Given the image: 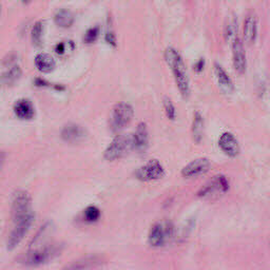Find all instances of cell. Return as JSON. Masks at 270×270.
<instances>
[{"label": "cell", "instance_id": "6", "mask_svg": "<svg viewBox=\"0 0 270 270\" xmlns=\"http://www.w3.org/2000/svg\"><path fill=\"white\" fill-rule=\"evenodd\" d=\"M58 251V247L54 245H48L46 247L31 249L30 252L22 257L23 263L30 266H38L46 264L53 256L56 255Z\"/></svg>", "mask_w": 270, "mask_h": 270}, {"label": "cell", "instance_id": "31", "mask_svg": "<svg viewBox=\"0 0 270 270\" xmlns=\"http://www.w3.org/2000/svg\"><path fill=\"white\" fill-rule=\"evenodd\" d=\"M21 1H22V3H24V4H29V3L32 2V0H21Z\"/></svg>", "mask_w": 270, "mask_h": 270}, {"label": "cell", "instance_id": "18", "mask_svg": "<svg viewBox=\"0 0 270 270\" xmlns=\"http://www.w3.org/2000/svg\"><path fill=\"white\" fill-rule=\"evenodd\" d=\"M215 73H216L218 86L221 87V89L225 93L234 92V83H232L229 75L226 73V71L222 68V66H219L218 64H216L215 65Z\"/></svg>", "mask_w": 270, "mask_h": 270}, {"label": "cell", "instance_id": "27", "mask_svg": "<svg viewBox=\"0 0 270 270\" xmlns=\"http://www.w3.org/2000/svg\"><path fill=\"white\" fill-rule=\"evenodd\" d=\"M99 35V28L98 27H93L90 28L89 30H87V32L84 35V42L86 43H93L94 41H96Z\"/></svg>", "mask_w": 270, "mask_h": 270}, {"label": "cell", "instance_id": "29", "mask_svg": "<svg viewBox=\"0 0 270 270\" xmlns=\"http://www.w3.org/2000/svg\"><path fill=\"white\" fill-rule=\"evenodd\" d=\"M204 67H205V60L204 58H200L198 61L196 62V65H194V70H196L197 73H200L204 70Z\"/></svg>", "mask_w": 270, "mask_h": 270}, {"label": "cell", "instance_id": "30", "mask_svg": "<svg viewBox=\"0 0 270 270\" xmlns=\"http://www.w3.org/2000/svg\"><path fill=\"white\" fill-rule=\"evenodd\" d=\"M55 52L58 55H62L66 52V45L64 42H59L55 46Z\"/></svg>", "mask_w": 270, "mask_h": 270}, {"label": "cell", "instance_id": "16", "mask_svg": "<svg viewBox=\"0 0 270 270\" xmlns=\"http://www.w3.org/2000/svg\"><path fill=\"white\" fill-rule=\"evenodd\" d=\"M149 134H148V128L145 123H141L137 126L135 134L133 135V142H134V149L137 151L144 152L146 151L148 147V142H149Z\"/></svg>", "mask_w": 270, "mask_h": 270}, {"label": "cell", "instance_id": "21", "mask_svg": "<svg viewBox=\"0 0 270 270\" xmlns=\"http://www.w3.org/2000/svg\"><path fill=\"white\" fill-rule=\"evenodd\" d=\"M22 71L19 66H13L7 72L2 74V84L4 86H14L21 78Z\"/></svg>", "mask_w": 270, "mask_h": 270}, {"label": "cell", "instance_id": "2", "mask_svg": "<svg viewBox=\"0 0 270 270\" xmlns=\"http://www.w3.org/2000/svg\"><path fill=\"white\" fill-rule=\"evenodd\" d=\"M31 206H32V198L27 191L18 190L14 193L13 203H12V217L15 224L34 216L31 210Z\"/></svg>", "mask_w": 270, "mask_h": 270}, {"label": "cell", "instance_id": "13", "mask_svg": "<svg viewBox=\"0 0 270 270\" xmlns=\"http://www.w3.org/2000/svg\"><path fill=\"white\" fill-rule=\"evenodd\" d=\"M62 140L68 143H79L87 137V131L78 125L69 124L61 131Z\"/></svg>", "mask_w": 270, "mask_h": 270}, {"label": "cell", "instance_id": "12", "mask_svg": "<svg viewBox=\"0 0 270 270\" xmlns=\"http://www.w3.org/2000/svg\"><path fill=\"white\" fill-rule=\"evenodd\" d=\"M218 146L222 151L228 155L229 158H235L240 153V146L235 140V137L229 132H225L221 135L218 140Z\"/></svg>", "mask_w": 270, "mask_h": 270}, {"label": "cell", "instance_id": "10", "mask_svg": "<svg viewBox=\"0 0 270 270\" xmlns=\"http://www.w3.org/2000/svg\"><path fill=\"white\" fill-rule=\"evenodd\" d=\"M211 168L210 162L207 159H198L196 161H192L189 164L186 165L183 170H181V175L184 178H194L198 175L205 174L208 172Z\"/></svg>", "mask_w": 270, "mask_h": 270}, {"label": "cell", "instance_id": "14", "mask_svg": "<svg viewBox=\"0 0 270 270\" xmlns=\"http://www.w3.org/2000/svg\"><path fill=\"white\" fill-rule=\"evenodd\" d=\"M100 257L97 255H86L69 264L61 270H91L99 265Z\"/></svg>", "mask_w": 270, "mask_h": 270}, {"label": "cell", "instance_id": "5", "mask_svg": "<svg viewBox=\"0 0 270 270\" xmlns=\"http://www.w3.org/2000/svg\"><path fill=\"white\" fill-rule=\"evenodd\" d=\"M134 111L131 105L119 103L115 105L111 115V128L113 131H119L129 125L133 118Z\"/></svg>", "mask_w": 270, "mask_h": 270}, {"label": "cell", "instance_id": "24", "mask_svg": "<svg viewBox=\"0 0 270 270\" xmlns=\"http://www.w3.org/2000/svg\"><path fill=\"white\" fill-rule=\"evenodd\" d=\"M100 210L97 208L96 206H88L84 211V218L86 219V222L88 223H95L100 218Z\"/></svg>", "mask_w": 270, "mask_h": 270}, {"label": "cell", "instance_id": "1", "mask_svg": "<svg viewBox=\"0 0 270 270\" xmlns=\"http://www.w3.org/2000/svg\"><path fill=\"white\" fill-rule=\"evenodd\" d=\"M164 58L168 67L171 69L175 83H177L181 96L187 99L190 96V80L183 57H181L178 50L169 47L165 50Z\"/></svg>", "mask_w": 270, "mask_h": 270}, {"label": "cell", "instance_id": "11", "mask_svg": "<svg viewBox=\"0 0 270 270\" xmlns=\"http://www.w3.org/2000/svg\"><path fill=\"white\" fill-rule=\"evenodd\" d=\"M232 58L234 66L238 74H244L246 71V54H245L244 45L240 38L232 41Z\"/></svg>", "mask_w": 270, "mask_h": 270}, {"label": "cell", "instance_id": "8", "mask_svg": "<svg viewBox=\"0 0 270 270\" xmlns=\"http://www.w3.org/2000/svg\"><path fill=\"white\" fill-rule=\"evenodd\" d=\"M136 179L142 181L160 180L165 175V170L162 164L156 160L149 161L146 165L141 167L135 173Z\"/></svg>", "mask_w": 270, "mask_h": 270}, {"label": "cell", "instance_id": "20", "mask_svg": "<svg viewBox=\"0 0 270 270\" xmlns=\"http://www.w3.org/2000/svg\"><path fill=\"white\" fill-rule=\"evenodd\" d=\"M54 21L59 28H62V29L71 28L74 22V15L71 11L62 9L55 14Z\"/></svg>", "mask_w": 270, "mask_h": 270}, {"label": "cell", "instance_id": "7", "mask_svg": "<svg viewBox=\"0 0 270 270\" xmlns=\"http://www.w3.org/2000/svg\"><path fill=\"white\" fill-rule=\"evenodd\" d=\"M229 190V183L224 175H217L207 183L198 192L200 198H215Z\"/></svg>", "mask_w": 270, "mask_h": 270}, {"label": "cell", "instance_id": "23", "mask_svg": "<svg viewBox=\"0 0 270 270\" xmlns=\"http://www.w3.org/2000/svg\"><path fill=\"white\" fill-rule=\"evenodd\" d=\"M236 33H237V21H236V18L234 17H230L229 20L226 24L225 27V38L227 41H234V39H236Z\"/></svg>", "mask_w": 270, "mask_h": 270}, {"label": "cell", "instance_id": "15", "mask_svg": "<svg viewBox=\"0 0 270 270\" xmlns=\"http://www.w3.org/2000/svg\"><path fill=\"white\" fill-rule=\"evenodd\" d=\"M14 113L16 116L23 121H30L35 116V109L33 104L27 98H21L14 104Z\"/></svg>", "mask_w": 270, "mask_h": 270}, {"label": "cell", "instance_id": "3", "mask_svg": "<svg viewBox=\"0 0 270 270\" xmlns=\"http://www.w3.org/2000/svg\"><path fill=\"white\" fill-rule=\"evenodd\" d=\"M132 149H134L133 136L118 135L105 150L104 158L110 162L116 161L129 154Z\"/></svg>", "mask_w": 270, "mask_h": 270}, {"label": "cell", "instance_id": "4", "mask_svg": "<svg viewBox=\"0 0 270 270\" xmlns=\"http://www.w3.org/2000/svg\"><path fill=\"white\" fill-rule=\"evenodd\" d=\"M174 234V226L169 221H161L152 225L149 231L148 241L153 247L164 246Z\"/></svg>", "mask_w": 270, "mask_h": 270}, {"label": "cell", "instance_id": "9", "mask_svg": "<svg viewBox=\"0 0 270 270\" xmlns=\"http://www.w3.org/2000/svg\"><path fill=\"white\" fill-rule=\"evenodd\" d=\"M33 221H34V216L27 218V219H24V221H22V222L16 223L15 228L13 229V231L11 232V234L8 238V244H7L8 250H10V251L13 250L17 246V245L22 241V238L24 237V235L27 234V232L29 231Z\"/></svg>", "mask_w": 270, "mask_h": 270}, {"label": "cell", "instance_id": "17", "mask_svg": "<svg viewBox=\"0 0 270 270\" xmlns=\"http://www.w3.org/2000/svg\"><path fill=\"white\" fill-rule=\"evenodd\" d=\"M35 66L41 73H51L56 67V62L51 55L41 52L35 56Z\"/></svg>", "mask_w": 270, "mask_h": 270}, {"label": "cell", "instance_id": "25", "mask_svg": "<svg viewBox=\"0 0 270 270\" xmlns=\"http://www.w3.org/2000/svg\"><path fill=\"white\" fill-rule=\"evenodd\" d=\"M42 33H43V23L42 21H37L31 32V37H32L33 45L36 47L41 46L42 42Z\"/></svg>", "mask_w": 270, "mask_h": 270}, {"label": "cell", "instance_id": "19", "mask_svg": "<svg viewBox=\"0 0 270 270\" xmlns=\"http://www.w3.org/2000/svg\"><path fill=\"white\" fill-rule=\"evenodd\" d=\"M256 33H257L256 18L252 15L247 16L244 22V30H243L244 40L247 43H252L256 38Z\"/></svg>", "mask_w": 270, "mask_h": 270}, {"label": "cell", "instance_id": "22", "mask_svg": "<svg viewBox=\"0 0 270 270\" xmlns=\"http://www.w3.org/2000/svg\"><path fill=\"white\" fill-rule=\"evenodd\" d=\"M203 132H204V119L200 115L199 112H196L192 124V137L193 141L197 143H200L203 140Z\"/></svg>", "mask_w": 270, "mask_h": 270}, {"label": "cell", "instance_id": "28", "mask_svg": "<svg viewBox=\"0 0 270 270\" xmlns=\"http://www.w3.org/2000/svg\"><path fill=\"white\" fill-rule=\"evenodd\" d=\"M105 40L108 45L112 46V47H116V36L113 32H107L105 35Z\"/></svg>", "mask_w": 270, "mask_h": 270}, {"label": "cell", "instance_id": "26", "mask_svg": "<svg viewBox=\"0 0 270 270\" xmlns=\"http://www.w3.org/2000/svg\"><path fill=\"white\" fill-rule=\"evenodd\" d=\"M164 109L167 117L169 119H171V121H174L175 117H177V111H175V107L170 98L168 97L164 98Z\"/></svg>", "mask_w": 270, "mask_h": 270}]
</instances>
